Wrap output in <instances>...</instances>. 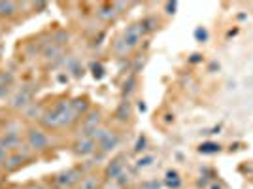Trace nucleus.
Instances as JSON below:
<instances>
[{"mask_svg":"<svg viewBox=\"0 0 253 189\" xmlns=\"http://www.w3.org/2000/svg\"><path fill=\"white\" fill-rule=\"evenodd\" d=\"M13 4H0V10H11Z\"/></svg>","mask_w":253,"mask_h":189,"instance_id":"10","label":"nucleus"},{"mask_svg":"<svg viewBox=\"0 0 253 189\" xmlns=\"http://www.w3.org/2000/svg\"><path fill=\"white\" fill-rule=\"evenodd\" d=\"M167 182H169L170 188H172V186H174V188H178V186H179L178 172H169V174H167Z\"/></svg>","mask_w":253,"mask_h":189,"instance_id":"8","label":"nucleus"},{"mask_svg":"<svg viewBox=\"0 0 253 189\" xmlns=\"http://www.w3.org/2000/svg\"><path fill=\"white\" fill-rule=\"evenodd\" d=\"M76 176H78V172H76V170H70V172H68V174H64L63 180H59V182H61V184H72V182L78 180Z\"/></svg>","mask_w":253,"mask_h":189,"instance_id":"9","label":"nucleus"},{"mask_svg":"<svg viewBox=\"0 0 253 189\" xmlns=\"http://www.w3.org/2000/svg\"><path fill=\"white\" fill-rule=\"evenodd\" d=\"M123 168V163L121 161H114V167L110 165V168H108V176H112V178H116L117 174H119V170Z\"/></svg>","mask_w":253,"mask_h":189,"instance_id":"7","label":"nucleus"},{"mask_svg":"<svg viewBox=\"0 0 253 189\" xmlns=\"http://www.w3.org/2000/svg\"><path fill=\"white\" fill-rule=\"evenodd\" d=\"M31 142H32V146L43 147L45 144H47V138L43 137L40 131H32V133H31Z\"/></svg>","mask_w":253,"mask_h":189,"instance_id":"5","label":"nucleus"},{"mask_svg":"<svg viewBox=\"0 0 253 189\" xmlns=\"http://www.w3.org/2000/svg\"><path fill=\"white\" fill-rule=\"evenodd\" d=\"M98 121H100V117H98V114H96V112H93V114H89V116L85 117V121H84V137H91V135L95 133L96 129H98Z\"/></svg>","mask_w":253,"mask_h":189,"instance_id":"2","label":"nucleus"},{"mask_svg":"<svg viewBox=\"0 0 253 189\" xmlns=\"http://www.w3.org/2000/svg\"><path fill=\"white\" fill-rule=\"evenodd\" d=\"M80 189H98V180H96L95 176H89V178L82 180Z\"/></svg>","mask_w":253,"mask_h":189,"instance_id":"6","label":"nucleus"},{"mask_svg":"<svg viewBox=\"0 0 253 189\" xmlns=\"http://www.w3.org/2000/svg\"><path fill=\"white\" fill-rule=\"evenodd\" d=\"M95 140L91 137H84V140L82 142H78V146H76V151L78 153H82V155H89V153H93L95 151Z\"/></svg>","mask_w":253,"mask_h":189,"instance_id":"3","label":"nucleus"},{"mask_svg":"<svg viewBox=\"0 0 253 189\" xmlns=\"http://www.w3.org/2000/svg\"><path fill=\"white\" fill-rule=\"evenodd\" d=\"M142 25H132V27H128L125 32V36H123V40H121V44L125 46V51H128V49H132L134 46H136L138 42H140V38H142Z\"/></svg>","mask_w":253,"mask_h":189,"instance_id":"1","label":"nucleus"},{"mask_svg":"<svg viewBox=\"0 0 253 189\" xmlns=\"http://www.w3.org/2000/svg\"><path fill=\"white\" fill-rule=\"evenodd\" d=\"M117 142H119V137H117V135H112V133H108V135L98 142V146L102 147L104 151H108V149H112L114 146H117Z\"/></svg>","mask_w":253,"mask_h":189,"instance_id":"4","label":"nucleus"}]
</instances>
